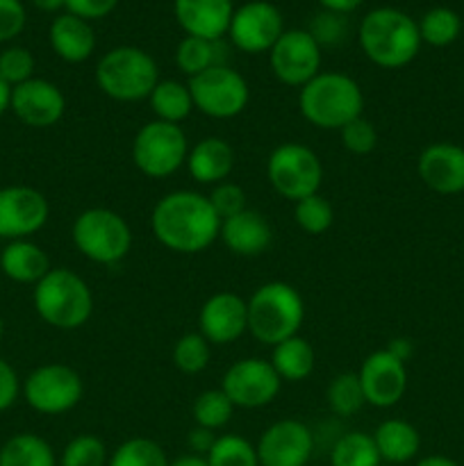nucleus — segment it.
<instances>
[{
    "label": "nucleus",
    "instance_id": "nucleus-8",
    "mask_svg": "<svg viewBox=\"0 0 464 466\" xmlns=\"http://www.w3.org/2000/svg\"><path fill=\"white\" fill-rule=\"evenodd\" d=\"M189 148V139L182 126L153 118L141 126L132 139V164L146 177L162 180L185 167Z\"/></svg>",
    "mask_w": 464,
    "mask_h": 466
},
{
    "label": "nucleus",
    "instance_id": "nucleus-54",
    "mask_svg": "<svg viewBox=\"0 0 464 466\" xmlns=\"http://www.w3.org/2000/svg\"><path fill=\"white\" fill-rule=\"evenodd\" d=\"M3 337H5V321L0 319V344H3Z\"/></svg>",
    "mask_w": 464,
    "mask_h": 466
},
{
    "label": "nucleus",
    "instance_id": "nucleus-24",
    "mask_svg": "<svg viewBox=\"0 0 464 466\" xmlns=\"http://www.w3.org/2000/svg\"><path fill=\"white\" fill-rule=\"evenodd\" d=\"M48 41L55 55L66 64L86 62L96 50V32L91 23L68 12L59 14L50 23Z\"/></svg>",
    "mask_w": 464,
    "mask_h": 466
},
{
    "label": "nucleus",
    "instance_id": "nucleus-18",
    "mask_svg": "<svg viewBox=\"0 0 464 466\" xmlns=\"http://www.w3.org/2000/svg\"><path fill=\"white\" fill-rule=\"evenodd\" d=\"M9 109L27 127L45 130L57 126L66 112V96L55 82L45 77H32L23 85L12 86Z\"/></svg>",
    "mask_w": 464,
    "mask_h": 466
},
{
    "label": "nucleus",
    "instance_id": "nucleus-30",
    "mask_svg": "<svg viewBox=\"0 0 464 466\" xmlns=\"http://www.w3.org/2000/svg\"><path fill=\"white\" fill-rule=\"evenodd\" d=\"M0 466H57V455L44 437L18 432L0 449Z\"/></svg>",
    "mask_w": 464,
    "mask_h": 466
},
{
    "label": "nucleus",
    "instance_id": "nucleus-45",
    "mask_svg": "<svg viewBox=\"0 0 464 466\" xmlns=\"http://www.w3.org/2000/svg\"><path fill=\"white\" fill-rule=\"evenodd\" d=\"M23 391V382L18 378L16 369L0 358V412H7L14 403L18 400Z\"/></svg>",
    "mask_w": 464,
    "mask_h": 466
},
{
    "label": "nucleus",
    "instance_id": "nucleus-26",
    "mask_svg": "<svg viewBox=\"0 0 464 466\" xmlns=\"http://www.w3.org/2000/svg\"><path fill=\"white\" fill-rule=\"evenodd\" d=\"M373 441H376L382 462L389 464L412 462L421 451V435L405 419H385L373 431Z\"/></svg>",
    "mask_w": 464,
    "mask_h": 466
},
{
    "label": "nucleus",
    "instance_id": "nucleus-17",
    "mask_svg": "<svg viewBox=\"0 0 464 466\" xmlns=\"http://www.w3.org/2000/svg\"><path fill=\"white\" fill-rule=\"evenodd\" d=\"M364 400L371 408H394L408 391V367L387 349L367 355L358 371Z\"/></svg>",
    "mask_w": 464,
    "mask_h": 466
},
{
    "label": "nucleus",
    "instance_id": "nucleus-25",
    "mask_svg": "<svg viewBox=\"0 0 464 466\" xmlns=\"http://www.w3.org/2000/svg\"><path fill=\"white\" fill-rule=\"evenodd\" d=\"M50 268L48 253L32 239L7 241L0 250V271L18 285H36Z\"/></svg>",
    "mask_w": 464,
    "mask_h": 466
},
{
    "label": "nucleus",
    "instance_id": "nucleus-44",
    "mask_svg": "<svg viewBox=\"0 0 464 466\" xmlns=\"http://www.w3.org/2000/svg\"><path fill=\"white\" fill-rule=\"evenodd\" d=\"M27 12L21 0H0V44H9L25 30Z\"/></svg>",
    "mask_w": 464,
    "mask_h": 466
},
{
    "label": "nucleus",
    "instance_id": "nucleus-4",
    "mask_svg": "<svg viewBox=\"0 0 464 466\" xmlns=\"http://www.w3.org/2000/svg\"><path fill=\"white\" fill-rule=\"evenodd\" d=\"M32 305L44 323L55 330H80L94 314V294L80 273L50 268L32 289Z\"/></svg>",
    "mask_w": 464,
    "mask_h": 466
},
{
    "label": "nucleus",
    "instance_id": "nucleus-23",
    "mask_svg": "<svg viewBox=\"0 0 464 466\" xmlns=\"http://www.w3.org/2000/svg\"><path fill=\"white\" fill-rule=\"evenodd\" d=\"M187 171L198 185H218L235 171V150L221 137H205L191 146L187 155Z\"/></svg>",
    "mask_w": 464,
    "mask_h": 466
},
{
    "label": "nucleus",
    "instance_id": "nucleus-38",
    "mask_svg": "<svg viewBox=\"0 0 464 466\" xmlns=\"http://www.w3.org/2000/svg\"><path fill=\"white\" fill-rule=\"evenodd\" d=\"M109 451L98 435H77L64 446L57 466H107Z\"/></svg>",
    "mask_w": 464,
    "mask_h": 466
},
{
    "label": "nucleus",
    "instance_id": "nucleus-33",
    "mask_svg": "<svg viewBox=\"0 0 464 466\" xmlns=\"http://www.w3.org/2000/svg\"><path fill=\"white\" fill-rule=\"evenodd\" d=\"M328 408L337 417H355L367 405L359 376L353 371L337 373L328 385Z\"/></svg>",
    "mask_w": 464,
    "mask_h": 466
},
{
    "label": "nucleus",
    "instance_id": "nucleus-37",
    "mask_svg": "<svg viewBox=\"0 0 464 466\" xmlns=\"http://www.w3.org/2000/svg\"><path fill=\"white\" fill-rule=\"evenodd\" d=\"M205 460L209 466H259L257 449L241 435H218Z\"/></svg>",
    "mask_w": 464,
    "mask_h": 466
},
{
    "label": "nucleus",
    "instance_id": "nucleus-22",
    "mask_svg": "<svg viewBox=\"0 0 464 466\" xmlns=\"http://www.w3.org/2000/svg\"><path fill=\"white\" fill-rule=\"evenodd\" d=\"M218 239L237 258H259L273 241L271 223L257 209H244L237 217L223 218Z\"/></svg>",
    "mask_w": 464,
    "mask_h": 466
},
{
    "label": "nucleus",
    "instance_id": "nucleus-6",
    "mask_svg": "<svg viewBox=\"0 0 464 466\" xmlns=\"http://www.w3.org/2000/svg\"><path fill=\"white\" fill-rule=\"evenodd\" d=\"M96 86L107 98L118 103H139L148 100L157 86L159 66L148 50L139 46H116L109 48L96 62Z\"/></svg>",
    "mask_w": 464,
    "mask_h": 466
},
{
    "label": "nucleus",
    "instance_id": "nucleus-40",
    "mask_svg": "<svg viewBox=\"0 0 464 466\" xmlns=\"http://www.w3.org/2000/svg\"><path fill=\"white\" fill-rule=\"evenodd\" d=\"M0 76L9 86L23 85L35 77V55L23 46H7L0 50Z\"/></svg>",
    "mask_w": 464,
    "mask_h": 466
},
{
    "label": "nucleus",
    "instance_id": "nucleus-50",
    "mask_svg": "<svg viewBox=\"0 0 464 466\" xmlns=\"http://www.w3.org/2000/svg\"><path fill=\"white\" fill-rule=\"evenodd\" d=\"M32 5H35L39 12H45V14H57L59 9L66 7V0H32Z\"/></svg>",
    "mask_w": 464,
    "mask_h": 466
},
{
    "label": "nucleus",
    "instance_id": "nucleus-28",
    "mask_svg": "<svg viewBox=\"0 0 464 466\" xmlns=\"http://www.w3.org/2000/svg\"><path fill=\"white\" fill-rule=\"evenodd\" d=\"M271 367L282 382H300L312 376L317 355L305 337L294 335L271 349Z\"/></svg>",
    "mask_w": 464,
    "mask_h": 466
},
{
    "label": "nucleus",
    "instance_id": "nucleus-36",
    "mask_svg": "<svg viewBox=\"0 0 464 466\" xmlns=\"http://www.w3.org/2000/svg\"><path fill=\"white\" fill-rule=\"evenodd\" d=\"M171 358L177 371L187 373V376H198L209 367L212 344L200 332H187L173 344Z\"/></svg>",
    "mask_w": 464,
    "mask_h": 466
},
{
    "label": "nucleus",
    "instance_id": "nucleus-34",
    "mask_svg": "<svg viewBox=\"0 0 464 466\" xmlns=\"http://www.w3.org/2000/svg\"><path fill=\"white\" fill-rule=\"evenodd\" d=\"M171 460L166 458L162 446L148 437H130L109 453L107 466H168Z\"/></svg>",
    "mask_w": 464,
    "mask_h": 466
},
{
    "label": "nucleus",
    "instance_id": "nucleus-35",
    "mask_svg": "<svg viewBox=\"0 0 464 466\" xmlns=\"http://www.w3.org/2000/svg\"><path fill=\"white\" fill-rule=\"evenodd\" d=\"M235 410L237 408L230 403L226 391L218 387V390H205L203 394H198V399L191 405V417H194L196 426L217 432L230 423Z\"/></svg>",
    "mask_w": 464,
    "mask_h": 466
},
{
    "label": "nucleus",
    "instance_id": "nucleus-47",
    "mask_svg": "<svg viewBox=\"0 0 464 466\" xmlns=\"http://www.w3.org/2000/svg\"><path fill=\"white\" fill-rule=\"evenodd\" d=\"M214 441H217V432L214 431H207V428H191L189 435H187V446H189V453L191 455H200V458H205V455L209 453V449L214 446Z\"/></svg>",
    "mask_w": 464,
    "mask_h": 466
},
{
    "label": "nucleus",
    "instance_id": "nucleus-7",
    "mask_svg": "<svg viewBox=\"0 0 464 466\" xmlns=\"http://www.w3.org/2000/svg\"><path fill=\"white\" fill-rule=\"evenodd\" d=\"M73 246L82 258L94 264L123 262L132 248V228L109 208H89L80 212L71 228Z\"/></svg>",
    "mask_w": 464,
    "mask_h": 466
},
{
    "label": "nucleus",
    "instance_id": "nucleus-52",
    "mask_svg": "<svg viewBox=\"0 0 464 466\" xmlns=\"http://www.w3.org/2000/svg\"><path fill=\"white\" fill-rule=\"evenodd\" d=\"M168 466H209V464H207V460L200 458V455L187 453V455H180L177 460H173Z\"/></svg>",
    "mask_w": 464,
    "mask_h": 466
},
{
    "label": "nucleus",
    "instance_id": "nucleus-12",
    "mask_svg": "<svg viewBox=\"0 0 464 466\" xmlns=\"http://www.w3.org/2000/svg\"><path fill=\"white\" fill-rule=\"evenodd\" d=\"M282 380L276 369L264 358L237 360L226 369L221 378V390L235 408L257 410L267 408L280 394Z\"/></svg>",
    "mask_w": 464,
    "mask_h": 466
},
{
    "label": "nucleus",
    "instance_id": "nucleus-27",
    "mask_svg": "<svg viewBox=\"0 0 464 466\" xmlns=\"http://www.w3.org/2000/svg\"><path fill=\"white\" fill-rule=\"evenodd\" d=\"M176 64L187 77H196L209 68L227 66L230 48L223 39H200V36L185 35L176 48Z\"/></svg>",
    "mask_w": 464,
    "mask_h": 466
},
{
    "label": "nucleus",
    "instance_id": "nucleus-41",
    "mask_svg": "<svg viewBox=\"0 0 464 466\" xmlns=\"http://www.w3.org/2000/svg\"><path fill=\"white\" fill-rule=\"evenodd\" d=\"M341 144L348 153L353 155H368L378 148V130L373 126V121H368L367 116H358L348 123V126L341 127Z\"/></svg>",
    "mask_w": 464,
    "mask_h": 466
},
{
    "label": "nucleus",
    "instance_id": "nucleus-53",
    "mask_svg": "<svg viewBox=\"0 0 464 466\" xmlns=\"http://www.w3.org/2000/svg\"><path fill=\"white\" fill-rule=\"evenodd\" d=\"M9 100H12V86H9L7 82L3 80V76H0V116L9 109Z\"/></svg>",
    "mask_w": 464,
    "mask_h": 466
},
{
    "label": "nucleus",
    "instance_id": "nucleus-39",
    "mask_svg": "<svg viewBox=\"0 0 464 466\" xmlns=\"http://www.w3.org/2000/svg\"><path fill=\"white\" fill-rule=\"evenodd\" d=\"M294 221L308 235H323L335 221V209L321 194H312L294 203Z\"/></svg>",
    "mask_w": 464,
    "mask_h": 466
},
{
    "label": "nucleus",
    "instance_id": "nucleus-21",
    "mask_svg": "<svg viewBox=\"0 0 464 466\" xmlns=\"http://www.w3.org/2000/svg\"><path fill=\"white\" fill-rule=\"evenodd\" d=\"M173 14L187 36L223 39L227 36L235 3L232 0H173Z\"/></svg>",
    "mask_w": 464,
    "mask_h": 466
},
{
    "label": "nucleus",
    "instance_id": "nucleus-3",
    "mask_svg": "<svg viewBox=\"0 0 464 466\" xmlns=\"http://www.w3.org/2000/svg\"><path fill=\"white\" fill-rule=\"evenodd\" d=\"M298 112L318 130H337L362 116V86L339 71H321L298 89Z\"/></svg>",
    "mask_w": 464,
    "mask_h": 466
},
{
    "label": "nucleus",
    "instance_id": "nucleus-13",
    "mask_svg": "<svg viewBox=\"0 0 464 466\" xmlns=\"http://www.w3.org/2000/svg\"><path fill=\"white\" fill-rule=\"evenodd\" d=\"M321 46L303 27H291L282 32L280 39L268 50L271 71L282 85L300 89L312 77L321 73Z\"/></svg>",
    "mask_w": 464,
    "mask_h": 466
},
{
    "label": "nucleus",
    "instance_id": "nucleus-1",
    "mask_svg": "<svg viewBox=\"0 0 464 466\" xmlns=\"http://www.w3.org/2000/svg\"><path fill=\"white\" fill-rule=\"evenodd\" d=\"M153 237L173 253L196 255L218 239L221 218L207 196L191 189L168 191L150 212Z\"/></svg>",
    "mask_w": 464,
    "mask_h": 466
},
{
    "label": "nucleus",
    "instance_id": "nucleus-29",
    "mask_svg": "<svg viewBox=\"0 0 464 466\" xmlns=\"http://www.w3.org/2000/svg\"><path fill=\"white\" fill-rule=\"evenodd\" d=\"M148 105L157 121L173 123V126H180L196 109L189 85L180 80H159L153 94L148 96Z\"/></svg>",
    "mask_w": 464,
    "mask_h": 466
},
{
    "label": "nucleus",
    "instance_id": "nucleus-51",
    "mask_svg": "<svg viewBox=\"0 0 464 466\" xmlns=\"http://www.w3.org/2000/svg\"><path fill=\"white\" fill-rule=\"evenodd\" d=\"M414 466H459L455 460L446 458V455H428V458L419 460Z\"/></svg>",
    "mask_w": 464,
    "mask_h": 466
},
{
    "label": "nucleus",
    "instance_id": "nucleus-16",
    "mask_svg": "<svg viewBox=\"0 0 464 466\" xmlns=\"http://www.w3.org/2000/svg\"><path fill=\"white\" fill-rule=\"evenodd\" d=\"M259 466H308L314 455V435L298 419H280L259 435Z\"/></svg>",
    "mask_w": 464,
    "mask_h": 466
},
{
    "label": "nucleus",
    "instance_id": "nucleus-10",
    "mask_svg": "<svg viewBox=\"0 0 464 466\" xmlns=\"http://www.w3.org/2000/svg\"><path fill=\"white\" fill-rule=\"evenodd\" d=\"M23 399L27 408L44 417H59L77 408L85 396V380L68 364H41L23 380Z\"/></svg>",
    "mask_w": 464,
    "mask_h": 466
},
{
    "label": "nucleus",
    "instance_id": "nucleus-49",
    "mask_svg": "<svg viewBox=\"0 0 464 466\" xmlns=\"http://www.w3.org/2000/svg\"><path fill=\"white\" fill-rule=\"evenodd\" d=\"M387 350L408 364V360L414 355V344L409 339H405V337H396V339H391L389 344H387Z\"/></svg>",
    "mask_w": 464,
    "mask_h": 466
},
{
    "label": "nucleus",
    "instance_id": "nucleus-9",
    "mask_svg": "<svg viewBox=\"0 0 464 466\" xmlns=\"http://www.w3.org/2000/svg\"><path fill=\"white\" fill-rule=\"evenodd\" d=\"M267 177L277 196L298 203L318 194L323 182V162L312 148L298 141L276 146L267 159Z\"/></svg>",
    "mask_w": 464,
    "mask_h": 466
},
{
    "label": "nucleus",
    "instance_id": "nucleus-14",
    "mask_svg": "<svg viewBox=\"0 0 464 466\" xmlns=\"http://www.w3.org/2000/svg\"><path fill=\"white\" fill-rule=\"evenodd\" d=\"M285 30V18L276 5L268 0H248L235 7L227 36L241 53L262 55L276 46Z\"/></svg>",
    "mask_w": 464,
    "mask_h": 466
},
{
    "label": "nucleus",
    "instance_id": "nucleus-46",
    "mask_svg": "<svg viewBox=\"0 0 464 466\" xmlns=\"http://www.w3.org/2000/svg\"><path fill=\"white\" fill-rule=\"evenodd\" d=\"M118 7V0H66V12L85 21H100Z\"/></svg>",
    "mask_w": 464,
    "mask_h": 466
},
{
    "label": "nucleus",
    "instance_id": "nucleus-20",
    "mask_svg": "<svg viewBox=\"0 0 464 466\" xmlns=\"http://www.w3.org/2000/svg\"><path fill=\"white\" fill-rule=\"evenodd\" d=\"M417 173L423 185L441 196L464 191V148L450 141L426 146L417 159Z\"/></svg>",
    "mask_w": 464,
    "mask_h": 466
},
{
    "label": "nucleus",
    "instance_id": "nucleus-5",
    "mask_svg": "<svg viewBox=\"0 0 464 466\" xmlns=\"http://www.w3.org/2000/svg\"><path fill=\"white\" fill-rule=\"evenodd\" d=\"M246 305L250 337L271 349L298 335L305 321V300L289 282H264L250 294Z\"/></svg>",
    "mask_w": 464,
    "mask_h": 466
},
{
    "label": "nucleus",
    "instance_id": "nucleus-48",
    "mask_svg": "<svg viewBox=\"0 0 464 466\" xmlns=\"http://www.w3.org/2000/svg\"><path fill=\"white\" fill-rule=\"evenodd\" d=\"M317 3L321 5L326 12H335V14H341V16H346V14L355 12L364 0H317Z\"/></svg>",
    "mask_w": 464,
    "mask_h": 466
},
{
    "label": "nucleus",
    "instance_id": "nucleus-15",
    "mask_svg": "<svg viewBox=\"0 0 464 466\" xmlns=\"http://www.w3.org/2000/svg\"><path fill=\"white\" fill-rule=\"evenodd\" d=\"M50 218V203L39 189L12 185L0 189V239H30Z\"/></svg>",
    "mask_w": 464,
    "mask_h": 466
},
{
    "label": "nucleus",
    "instance_id": "nucleus-42",
    "mask_svg": "<svg viewBox=\"0 0 464 466\" xmlns=\"http://www.w3.org/2000/svg\"><path fill=\"white\" fill-rule=\"evenodd\" d=\"M207 198L221 221L223 218L237 217L239 212L248 209V203H246V191L241 189L237 182H230V180L214 185L212 191L207 194Z\"/></svg>",
    "mask_w": 464,
    "mask_h": 466
},
{
    "label": "nucleus",
    "instance_id": "nucleus-2",
    "mask_svg": "<svg viewBox=\"0 0 464 466\" xmlns=\"http://www.w3.org/2000/svg\"><path fill=\"white\" fill-rule=\"evenodd\" d=\"M359 48L371 64L380 68H403L421 50L419 23L396 7H376L359 23Z\"/></svg>",
    "mask_w": 464,
    "mask_h": 466
},
{
    "label": "nucleus",
    "instance_id": "nucleus-43",
    "mask_svg": "<svg viewBox=\"0 0 464 466\" xmlns=\"http://www.w3.org/2000/svg\"><path fill=\"white\" fill-rule=\"evenodd\" d=\"M309 35L318 41V46H335L344 39L346 35V23L341 14L326 12L323 9L321 14H317L312 21V27H309Z\"/></svg>",
    "mask_w": 464,
    "mask_h": 466
},
{
    "label": "nucleus",
    "instance_id": "nucleus-31",
    "mask_svg": "<svg viewBox=\"0 0 464 466\" xmlns=\"http://www.w3.org/2000/svg\"><path fill=\"white\" fill-rule=\"evenodd\" d=\"M380 453L373 435L350 431L341 435L330 449V466H380Z\"/></svg>",
    "mask_w": 464,
    "mask_h": 466
},
{
    "label": "nucleus",
    "instance_id": "nucleus-32",
    "mask_svg": "<svg viewBox=\"0 0 464 466\" xmlns=\"http://www.w3.org/2000/svg\"><path fill=\"white\" fill-rule=\"evenodd\" d=\"M419 23V35L423 44L432 48H446L453 44L462 32V18L450 7H432L428 9Z\"/></svg>",
    "mask_w": 464,
    "mask_h": 466
},
{
    "label": "nucleus",
    "instance_id": "nucleus-19",
    "mask_svg": "<svg viewBox=\"0 0 464 466\" xmlns=\"http://www.w3.org/2000/svg\"><path fill=\"white\" fill-rule=\"evenodd\" d=\"M200 335L212 346H226L248 332V305L239 294L217 291L198 312Z\"/></svg>",
    "mask_w": 464,
    "mask_h": 466
},
{
    "label": "nucleus",
    "instance_id": "nucleus-11",
    "mask_svg": "<svg viewBox=\"0 0 464 466\" xmlns=\"http://www.w3.org/2000/svg\"><path fill=\"white\" fill-rule=\"evenodd\" d=\"M187 85H189L191 98H194V107L217 121L239 116L250 103L248 82L230 64L189 77Z\"/></svg>",
    "mask_w": 464,
    "mask_h": 466
}]
</instances>
